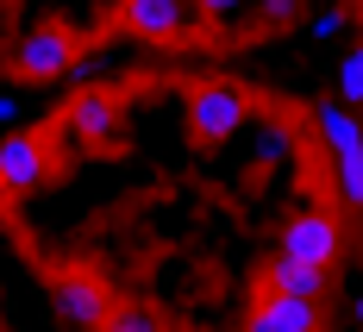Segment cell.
Returning <instances> with one entry per match:
<instances>
[{
  "instance_id": "e0dca14e",
  "label": "cell",
  "mask_w": 363,
  "mask_h": 332,
  "mask_svg": "<svg viewBox=\"0 0 363 332\" xmlns=\"http://www.w3.org/2000/svg\"><path fill=\"white\" fill-rule=\"evenodd\" d=\"M257 13H263V19H294L301 0H257Z\"/></svg>"
},
{
  "instance_id": "8992f818",
  "label": "cell",
  "mask_w": 363,
  "mask_h": 332,
  "mask_svg": "<svg viewBox=\"0 0 363 332\" xmlns=\"http://www.w3.org/2000/svg\"><path fill=\"white\" fill-rule=\"evenodd\" d=\"M119 119H125L119 94H107V88H82L69 107H63V138H69V145H113Z\"/></svg>"
},
{
  "instance_id": "2e32d148",
  "label": "cell",
  "mask_w": 363,
  "mask_h": 332,
  "mask_svg": "<svg viewBox=\"0 0 363 332\" xmlns=\"http://www.w3.org/2000/svg\"><path fill=\"white\" fill-rule=\"evenodd\" d=\"M194 6H201L207 19H232V13H245L251 0H194Z\"/></svg>"
},
{
  "instance_id": "5bb4252c",
  "label": "cell",
  "mask_w": 363,
  "mask_h": 332,
  "mask_svg": "<svg viewBox=\"0 0 363 332\" xmlns=\"http://www.w3.org/2000/svg\"><path fill=\"white\" fill-rule=\"evenodd\" d=\"M101 332H163V320H157L150 307H119V314H107Z\"/></svg>"
},
{
  "instance_id": "30bf717a",
  "label": "cell",
  "mask_w": 363,
  "mask_h": 332,
  "mask_svg": "<svg viewBox=\"0 0 363 332\" xmlns=\"http://www.w3.org/2000/svg\"><path fill=\"white\" fill-rule=\"evenodd\" d=\"M263 289L269 295H294V301H320L326 295V270H313V263H294V258H276L263 263Z\"/></svg>"
},
{
  "instance_id": "d6986e66",
  "label": "cell",
  "mask_w": 363,
  "mask_h": 332,
  "mask_svg": "<svg viewBox=\"0 0 363 332\" xmlns=\"http://www.w3.org/2000/svg\"><path fill=\"white\" fill-rule=\"evenodd\" d=\"M357 320H363V295H357Z\"/></svg>"
},
{
  "instance_id": "6da1fadb",
  "label": "cell",
  "mask_w": 363,
  "mask_h": 332,
  "mask_svg": "<svg viewBox=\"0 0 363 332\" xmlns=\"http://www.w3.org/2000/svg\"><path fill=\"white\" fill-rule=\"evenodd\" d=\"M75 38L63 32V26H32V32L13 44V57H6V70H13V82H32V88H50V82H63V75L75 70Z\"/></svg>"
},
{
  "instance_id": "7c38bea8",
  "label": "cell",
  "mask_w": 363,
  "mask_h": 332,
  "mask_svg": "<svg viewBox=\"0 0 363 332\" xmlns=\"http://www.w3.org/2000/svg\"><path fill=\"white\" fill-rule=\"evenodd\" d=\"M107 75H125V44H94V50H82L69 82H107Z\"/></svg>"
},
{
  "instance_id": "9a60e30c",
  "label": "cell",
  "mask_w": 363,
  "mask_h": 332,
  "mask_svg": "<svg viewBox=\"0 0 363 332\" xmlns=\"http://www.w3.org/2000/svg\"><path fill=\"white\" fill-rule=\"evenodd\" d=\"M345 26H351V13H345V6H320V13L307 19V32H313V38H338Z\"/></svg>"
},
{
  "instance_id": "52a82bcc",
  "label": "cell",
  "mask_w": 363,
  "mask_h": 332,
  "mask_svg": "<svg viewBox=\"0 0 363 332\" xmlns=\"http://www.w3.org/2000/svg\"><path fill=\"white\" fill-rule=\"evenodd\" d=\"M50 301H57V314L69 320L75 332H101L107 326V289L94 282V276H82V270H63L57 282H50Z\"/></svg>"
},
{
  "instance_id": "7a4b0ae2",
  "label": "cell",
  "mask_w": 363,
  "mask_h": 332,
  "mask_svg": "<svg viewBox=\"0 0 363 332\" xmlns=\"http://www.w3.org/2000/svg\"><path fill=\"white\" fill-rule=\"evenodd\" d=\"M119 26L138 44H169V38H188V32H201V26H213V19L194 0H125L119 6Z\"/></svg>"
},
{
  "instance_id": "277c9868",
  "label": "cell",
  "mask_w": 363,
  "mask_h": 332,
  "mask_svg": "<svg viewBox=\"0 0 363 332\" xmlns=\"http://www.w3.org/2000/svg\"><path fill=\"white\" fill-rule=\"evenodd\" d=\"M251 119H257V107L232 88V82H213V88H194V94H188V126H194V138H207V145L238 138Z\"/></svg>"
},
{
  "instance_id": "9c48e42d",
  "label": "cell",
  "mask_w": 363,
  "mask_h": 332,
  "mask_svg": "<svg viewBox=\"0 0 363 332\" xmlns=\"http://www.w3.org/2000/svg\"><path fill=\"white\" fill-rule=\"evenodd\" d=\"M307 132H313L332 157L363 150V119H357V107H345L338 94H332V101H313V113H307Z\"/></svg>"
},
{
  "instance_id": "ba28073f",
  "label": "cell",
  "mask_w": 363,
  "mask_h": 332,
  "mask_svg": "<svg viewBox=\"0 0 363 332\" xmlns=\"http://www.w3.org/2000/svg\"><path fill=\"white\" fill-rule=\"evenodd\" d=\"M326 326V314H320V301H294V295H257L251 320H245V332H320Z\"/></svg>"
},
{
  "instance_id": "4fadbf2b",
  "label": "cell",
  "mask_w": 363,
  "mask_h": 332,
  "mask_svg": "<svg viewBox=\"0 0 363 332\" xmlns=\"http://www.w3.org/2000/svg\"><path fill=\"white\" fill-rule=\"evenodd\" d=\"M332 94H338L345 107L363 113V44H351V50L338 57V70H332Z\"/></svg>"
},
{
  "instance_id": "5b68a950",
  "label": "cell",
  "mask_w": 363,
  "mask_h": 332,
  "mask_svg": "<svg viewBox=\"0 0 363 332\" xmlns=\"http://www.w3.org/2000/svg\"><path fill=\"white\" fill-rule=\"evenodd\" d=\"M44 176H50L44 138H38V132H6V138H0V194L19 201V194L44 188Z\"/></svg>"
},
{
  "instance_id": "3957f363",
  "label": "cell",
  "mask_w": 363,
  "mask_h": 332,
  "mask_svg": "<svg viewBox=\"0 0 363 332\" xmlns=\"http://www.w3.org/2000/svg\"><path fill=\"white\" fill-rule=\"evenodd\" d=\"M276 251L294 263H313V270H332V263L345 258V226L320 214V207H307V214H289L282 220V238H276Z\"/></svg>"
},
{
  "instance_id": "ac0fdd59",
  "label": "cell",
  "mask_w": 363,
  "mask_h": 332,
  "mask_svg": "<svg viewBox=\"0 0 363 332\" xmlns=\"http://www.w3.org/2000/svg\"><path fill=\"white\" fill-rule=\"evenodd\" d=\"M13 119H19V94H13V88H0V126H13Z\"/></svg>"
},
{
  "instance_id": "8fae6325",
  "label": "cell",
  "mask_w": 363,
  "mask_h": 332,
  "mask_svg": "<svg viewBox=\"0 0 363 332\" xmlns=\"http://www.w3.org/2000/svg\"><path fill=\"white\" fill-rule=\"evenodd\" d=\"M332 201L351 207V214H363V150L332 157Z\"/></svg>"
}]
</instances>
